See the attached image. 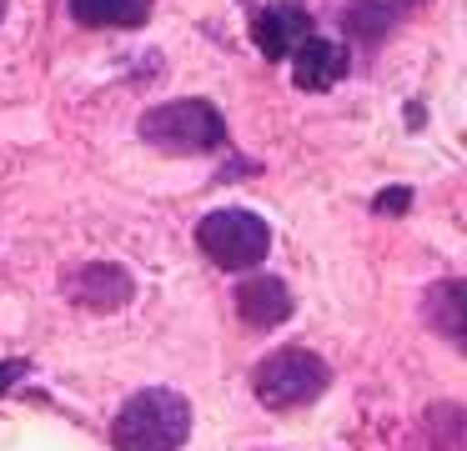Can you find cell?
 <instances>
[{
  "label": "cell",
  "instance_id": "obj_1",
  "mask_svg": "<svg viewBox=\"0 0 467 451\" xmlns=\"http://www.w3.org/2000/svg\"><path fill=\"white\" fill-rule=\"evenodd\" d=\"M192 431V406L171 386H146L116 411L111 441L116 451H182Z\"/></svg>",
  "mask_w": 467,
  "mask_h": 451
},
{
  "label": "cell",
  "instance_id": "obj_2",
  "mask_svg": "<svg viewBox=\"0 0 467 451\" xmlns=\"http://www.w3.org/2000/svg\"><path fill=\"white\" fill-rule=\"evenodd\" d=\"M141 140L166 156H202V150H216L226 140V120L212 100H166V106H151L141 116Z\"/></svg>",
  "mask_w": 467,
  "mask_h": 451
},
{
  "label": "cell",
  "instance_id": "obj_3",
  "mask_svg": "<svg viewBox=\"0 0 467 451\" xmlns=\"http://www.w3.org/2000/svg\"><path fill=\"white\" fill-rule=\"evenodd\" d=\"M252 386H256V401H262V406L296 411V406H312V401L332 386V366H327L317 351L286 346V351H272V356L256 366Z\"/></svg>",
  "mask_w": 467,
  "mask_h": 451
},
{
  "label": "cell",
  "instance_id": "obj_4",
  "mask_svg": "<svg viewBox=\"0 0 467 451\" xmlns=\"http://www.w3.org/2000/svg\"><path fill=\"white\" fill-rule=\"evenodd\" d=\"M196 246L206 251V261L222 271H252L266 261V251H272V231H266L262 216H252V210H212V216H202V226H196Z\"/></svg>",
  "mask_w": 467,
  "mask_h": 451
},
{
  "label": "cell",
  "instance_id": "obj_5",
  "mask_svg": "<svg viewBox=\"0 0 467 451\" xmlns=\"http://www.w3.org/2000/svg\"><path fill=\"white\" fill-rule=\"evenodd\" d=\"M252 36H256V50H262L266 60H286L306 36H312V15H306L296 0H276V5L256 10Z\"/></svg>",
  "mask_w": 467,
  "mask_h": 451
},
{
  "label": "cell",
  "instance_id": "obj_6",
  "mask_svg": "<svg viewBox=\"0 0 467 451\" xmlns=\"http://www.w3.org/2000/svg\"><path fill=\"white\" fill-rule=\"evenodd\" d=\"M236 316L246 321L252 331H272L292 316V291L282 286L276 276H246L236 286Z\"/></svg>",
  "mask_w": 467,
  "mask_h": 451
},
{
  "label": "cell",
  "instance_id": "obj_7",
  "mask_svg": "<svg viewBox=\"0 0 467 451\" xmlns=\"http://www.w3.org/2000/svg\"><path fill=\"white\" fill-rule=\"evenodd\" d=\"M342 76H347V50L337 46V40L306 36L302 46L292 50V80L302 90H332Z\"/></svg>",
  "mask_w": 467,
  "mask_h": 451
},
{
  "label": "cell",
  "instance_id": "obj_8",
  "mask_svg": "<svg viewBox=\"0 0 467 451\" xmlns=\"http://www.w3.org/2000/svg\"><path fill=\"white\" fill-rule=\"evenodd\" d=\"M66 291H71L81 306H91V311H116L126 296H131V276L116 271V266H106V261H96V266L76 271V276L66 281Z\"/></svg>",
  "mask_w": 467,
  "mask_h": 451
},
{
  "label": "cell",
  "instance_id": "obj_9",
  "mask_svg": "<svg viewBox=\"0 0 467 451\" xmlns=\"http://www.w3.org/2000/svg\"><path fill=\"white\" fill-rule=\"evenodd\" d=\"M66 10L91 30H136L151 20V0H66Z\"/></svg>",
  "mask_w": 467,
  "mask_h": 451
},
{
  "label": "cell",
  "instance_id": "obj_10",
  "mask_svg": "<svg viewBox=\"0 0 467 451\" xmlns=\"http://www.w3.org/2000/svg\"><path fill=\"white\" fill-rule=\"evenodd\" d=\"M427 321L467 356V286L462 281H442V286L427 291Z\"/></svg>",
  "mask_w": 467,
  "mask_h": 451
},
{
  "label": "cell",
  "instance_id": "obj_11",
  "mask_svg": "<svg viewBox=\"0 0 467 451\" xmlns=\"http://www.w3.org/2000/svg\"><path fill=\"white\" fill-rule=\"evenodd\" d=\"M397 0H357L352 10H347V30H352L357 40H367V46H372V40H382L387 30H392V20H397Z\"/></svg>",
  "mask_w": 467,
  "mask_h": 451
},
{
  "label": "cell",
  "instance_id": "obj_12",
  "mask_svg": "<svg viewBox=\"0 0 467 451\" xmlns=\"http://www.w3.org/2000/svg\"><path fill=\"white\" fill-rule=\"evenodd\" d=\"M407 206H412V190H407V186L382 190V196H377V210H407Z\"/></svg>",
  "mask_w": 467,
  "mask_h": 451
},
{
  "label": "cell",
  "instance_id": "obj_13",
  "mask_svg": "<svg viewBox=\"0 0 467 451\" xmlns=\"http://www.w3.org/2000/svg\"><path fill=\"white\" fill-rule=\"evenodd\" d=\"M26 376V361H5V366H0V391L11 386V381H21Z\"/></svg>",
  "mask_w": 467,
  "mask_h": 451
},
{
  "label": "cell",
  "instance_id": "obj_14",
  "mask_svg": "<svg viewBox=\"0 0 467 451\" xmlns=\"http://www.w3.org/2000/svg\"><path fill=\"white\" fill-rule=\"evenodd\" d=\"M0 15H5V0H0Z\"/></svg>",
  "mask_w": 467,
  "mask_h": 451
}]
</instances>
